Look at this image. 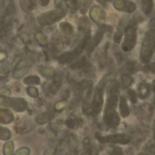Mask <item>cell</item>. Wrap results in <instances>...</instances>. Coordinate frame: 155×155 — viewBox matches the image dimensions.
<instances>
[{
	"label": "cell",
	"mask_w": 155,
	"mask_h": 155,
	"mask_svg": "<svg viewBox=\"0 0 155 155\" xmlns=\"http://www.w3.org/2000/svg\"><path fill=\"white\" fill-rule=\"evenodd\" d=\"M59 29L63 34H65L67 36H70L74 32V28H73L72 25L68 22H61L59 25Z\"/></svg>",
	"instance_id": "2e32d148"
},
{
	"label": "cell",
	"mask_w": 155,
	"mask_h": 155,
	"mask_svg": "<svg viewBox=\"0 0 155 155\" xmlns=\"http://www.w3.org/2000/svg\"><path fill=\"white\" fill-rule=\"evenodd\" d=\"M128 97H129V100L131 101V103H135L137 101V96H136V92L132 90H130L128 91Z\"/></svg>",
	"instance_id": "83f0119b"
},
{
	"label": "cell",
	"mask_w": 155,
	"mask_h": 155,
	"mask_svg": "<svg viewBox=\"0 0 155 155\" xmlns=\"http://www.w3.org/2000/svg\"><path fill=\"white\" fill-rule=\"evenodd\" d=\"M113 7L115 8V9H117L118 11L120 12H126V13H133L134 11H136V5L131 2V1H114L113 2Z\"/></svg>",
	"instance_id": "9c48e42d"
},
{
	"label": "cell",
	"mask_w": 155,
	"mask_h": 155,
	"mask_svg": "<svg viewBox=\"0 0 155 155\" xmlns=\"http://www.w3.org/2000/svg\"><path fill=\"white\" fill-rule=\"evenodd\" d=\"M132 82L131 78L128 75H123L121 77V84L123 85L124 88H127L130 85V83Z\"/></svg>",
	"instance_id": "d4e9b609"
},
{
	"label": "cell",
	"mask_w": 155,
	"mask_h": 155,
	"mask_svg": "<svg viewBox=\"0 0 155 155\" xmlns=\"http://www.w3.org/2000/svg\"><path fill=\"white\" fill-rule=\"evenodd\" d=\"M111 73L106 74L102 79L100 81V82L97 84L95 90H94V94L92 98V102H91V109H92V113L94 115H98L101 113V111L103 109V103H104V92L106 86L108 82L111 79Z\"/></svg>",
	"instance_id": "3957f363"
},
{
	"label": "cell",
	"mask_w": 155,
	"mask_h": 155,
	"mask_svg": "<svg viewBox=\"0 0 155 155\" xmlns=\"http://www.w3.org/2000/svg\"><path fill=\"white\" fill-rule=\"evenodd\" d=\"M81 155H92V150L90 146V142L84 144V147H83V150H82V152Z\"/></svg>",
	"instance_id": "4316f807"
},
{
	"label": "cell",
	"mask_w": 155,
	"mask_h": 155,
	"mask_svg": "<svg viewBox=\"0 0 155 155\" xmlns=\"http://www.w3.org/2000/svg\"><path fill=\"white\" fill-rule=\"evenodd\" d=\"M14 119H15V117L9 110H8L6 108L0 109V125L9 124L14 120Z\"/></svg>",
	"instance_id": "4fadbf2b"
},
{
	"label": "cell",
	"mask_w": 155,
	"mask_h": 155,
	"mask_svg": "<svg viewBox=\"0 0 155 155\" xmlns=\"http://www.w3.org/2000/svg\"><path fill=\"white\" fill-rule=\"evenodd\" d=\"M30 150L28 147H21L14 152V155H29Z\"/></svg>",
	"instance_id": "484cf974"
},
{
	"label": "cell",
	"mask_w": 155,
	"mask_h": 155,
	"mask_svg": "<svg viewBox=\"0 0 155 155\" xmlns=\"http://www.w3.org/2000/svg\"><path fill=\"white\" fill-rule=\"evenodd\" d=\"M23 83L25 85H38L40 84V79L39 77L36 76V75H31V76H28L23 80Z\"/></svg>",
	"instance_id": "e0dca14e"
},
{
	"label": "cell",
	"mask_w": 155,
	"mask_h": 155,
	"mask_svg": "<svg viewBox=\"0 0 155 155\" xmlns=\"http://www.w3.org/2000/svg\"><path fill=\"white\" fill-rule=\"evenodd\" d=\"M39 72L41 73V75L45 77H51L55 74V69L50 67H43V68H40Z\"/></svg>",
	"instance_id": "7402d4cb"
},
{
	"label": "cell",
	"mask_w": 155,
	"mask_h": 155,
	"mask_svg": "<svg viewBox=\"0 0 155 155\" xmlns=\"http://www.w3.org/2000/svg\"><path fill=\"white\" fill-rule=\"evenodd\" d=\"M119 109H120V117L127 118L130 115V108L128 105V101L125 96H120L119 99Z\"/></svg>",
	"instance_id": "7c38bea8"
},
{
	"label": "cell",
	"mask_w": 155,
	"mask_h": 155,
	"mask_svg": "<svg viewBox=\"0 0 155 155\" xmlns=\"http://www.w3.org/2000/svg\"><path fill=\"white\" fill-rule=\"evenodd\" d=\"M138 93H139V96L140 99H142V100L146 99L150 94V85L149 83H145V82L141 83L139 86Z\"/></svg>",
	"instance_id": "5bb4252c"
},
{
	"label": "cell",
	"mask_w": 155,
	"mask_h": 155,
	"mask_svg": "<svg viewBox=\"0 0 155 155\" xmlns=\"http://www.w3.org/2000/svg\"><path fill=\"white\" fill-rule=\"evenodd\" d=\"M56 154V148L55 147H50L48 148L46 152L44 153V155H55Z\"/></svg>",
	"instance_id": "f1b7e54d"
},
{
	"label": "cell",
	"mask_w": 155,
	"mask_h": 155,
	"mask_svg": "<svg viewBox=\"0 0 155 155\" xmlns=\"http://www.w3.org/2000/svg\"><path fill=\"white\" fill-rule=\"evenodd\" d=\"M98 139L99 140L102 142H106V143H120V144H127L130 140V137L123 133L110 134V135L100 137Z\"/></svg>",
	"instance_id": "ba28073f"
},
{
	"label": "cell",
	"mask_w": 155,
	"mask_h": 155,
	"mask_svg": "<svg viewBox=\"0 0 155 155\" xmlns=\"http://www.w3.org/2000/svg\"><path fill=\"white\" fill-rule=\"evenodd\" d=\"M1 104L18 112H23L28 108L27 101L22 98H5L1 101Z\"/></svg>",
	"instance_id": "52a82bcc"
},
{
	"label": "cell",
	"mask_w": 155,
	"mask_h": 155,
	"mask_svg": "<svg viewBox=\"0 0 155 155\" xmlns=\"http://www.w3.org/2000/svg\"><path fill=\"white\" fill-rule=\"evenodd\" d=\"M27 91H28V94L32 97V98H37L39 94L38 92V90L36 88V87H33V86H30L27 89Z\"/></svg>",
	"instance_id": "cb8c5ba5"
},
{
	"label": "cell",
	"mask_w": 155,
	"mask_h": 155,
	"mask_svg": "<svg viewBox=\"0 0 155 155\" xmlns=\"http://www.w3.org/2000/svg\"><path fill=\"white\" fill-rule=\"evenodd\" d=\"M104 31H105V28L103 26H101L96 32L95 36L90 39L88 45H87V48H88V53H91L93 51V49L100 44V42L101 41L103 36H104Z\"/></svg>",
	"instance_id": "30bf717a"
},
{
	"label": "cell",
	"mask_w": 155,
	"mask_h": 155,
	"mask_svg": "<svg viewBox=\"0 0 155 155\" xmlns=\"http://www.w3.org/2000/svg\"><path fill=\"white\" fill-rule=\"evenodd\" d=\"M155 53V28L151 27L147 30L142 39L140 49V61L142 64H149Z\"/></svg>",
	"instance_id": "7a4b0ae2"
},
{
	"label": "cell",
	"mask_w": 155,
	"mask_h": 155,
	"mask_svg": "<svg viewBox=\"0 0 155 155\" xmlns=\"http://www.w3.org/2000/svg\"><path fill=\"white\" fill-rule=\"evenodd\" d=\"M94 155H99V154H98V151H96V152L94 153Z\"/></svg>",
	"instance_id": "836d02e7"
},
{
	"label": "cell",
	"mask_w": 155,
	"mask_h": 155,
	"mask_svg": "<svg viewBox=\"0 0 155 155\" xmlns=\"http://www.w3.org/2000/svg\"><path fill=\"white\" fill-rule=\"evenodd\" d=\"M153 3H154L153 1H143V2H141L142 11L146 16H149L151 13V11L153 9V6H154Z\"/></svg>",
	"instance_id": "d6986e66"
},
{
	"label": "cell",
	"mask_w": 155,
	"mask_h": 155,
	"mask_svg": "<svg viewBox=\"0 0 155 155\" xmlns=\"http://www.w3.org/2000/svg\"><path fill=\"white\" fill-rule=\"evenodd\" d=\"M69 3H71V5H68V6L71 8H77L79 7V4H77L78 3L77 1H69Z\"/></svg>",
	"instance_id": "f546056e"
},
{
	"label": "cell",
	"mask_w": 155,
	"mask_h": 155,
	"mask_svg": "<svg viewBox=\"0 0 155 155\" xmlns=\"http://www.w3.org/2000/svg\"><path fill=\"white\" fill-rule=\"evenodd\" d=\"M150 89H151V91L155 93V80L152 81V83H151V85H150Z\"/></svg>",
	"instance_id": "4dcf8cb0"
},
{
	"label": "cell",
	"mask_w": 155,
	"mask_h": 155,
	"mask_svg": "<svg viewBox=\"0 0 155 155\" xmlns=\"http://www.w3.org/2000/svg\"><path fill=\"white\" fill-rule=\"evenodd\" d=\"M124 38L121 48L125 52L131 51L137 44V28L135 24H129L124 30Z\"/></svg>",
	"instance_id": "8992f818"
},
{
	"label": "cell",
	"mask_w": 155,
	"mask_h": 155,
	"mask_svg": "<svg viewBox=\"0 0 155 155\" xmlns=\"http://www.w3.org/2000/svg\"><path fill=\"white\" fill-rule=\"evenodd\" d=\"M139 155H149V153H147L146 151H142V152H140Z\"/></svg>",
	"instance_id": "d6a6232c"
},
{
	"label": "cell",
	"mask_w": 155,
	"mask_h": 155,
	"mask_svg": "<svg viewBox=\"0 0 155 155\" xmlns=\"http://www.w3.org/2000/svg\"><path fill=\"white\" fill-rule=\"evenodd\" d=\"M4 155H14V142L8 140L5 143L3 148Z\"/></svg>",
	"instance_id": "ffe728a7"
},
{
	"label": "cell",
	"mask_w": 155,
	"mask_h": 155,
	"mask_svg": "<svg viewBox=\"0 0 155 155\" xmlns=\"http://www.w3.org/2000/svg\"><path fill=\"white\" fill-rule=\"evenodd\" d=\"M66 11L64 9H54V10H48L47 12H44L40 14L38 17V22L40 26L46 27L53 25L58 21H60L62 18L66 16Z\"/></svg>",
	"instance_id": "5b68a950"
},
{
	"label": "cell",
	"mask_w": 155,
	"mask_h": 155,
	"mask_svg": "<svg viewBox=\"0 0 155 155\" xmlns=\"http://www.w3.org/2000/svg\"><path fill=\"white\" fill-rule=\"evenodd\" d=\"M90 39H91V34H90V31H89V32H86V34L84 35L83 38L81 40V42L79 44L77 45L75 49L70 50L68 52H66V53L62 54L58 58V62L61 63V64L71 63L76 58H78L82 53V51L84 50L85 48H87V45H88Z\"/></svg>",
	"instance_id": "277c9868"
},
{
	"label": "cell",
	"mask_w": 155,
	"mask_h": 155,
	"mask_svg": "<svg viewBox=\"0 0 155 155\" xmlns=\"http://www.w3.org/2000/svg\"><path fill=\"white\" fill-rule=\"evenodd\" d=\"M91 18L96 23H103L106 19V12L99 6H94L90 11Z\"/></svg>",
	"instance_id": "8fae6325"
},
{
	"label": "cell",
	"mask_w": 155,
	"mask_h": 155,
	"mask_svg": "<svg viewBox=\"0 0 155 155\" xmlns=\"http://www.w3.org/2000/svg\"><path fill=\"white\" fill-rule=\"evenodd\" d=\"M125 25H124V22L123 21H120V24H119V27L117 28V31L114 35V42L117 43V44H120L121 42V39H122V37H123V34H124V30H125Z\"/></svg>",
	"instance_id": "9a60e30c"
},
{
	"label": "cell",
	"mask_w": 155,
	"mask_h": 155,
	"mask_svg": "<svg viewBox=\"0 0 155 155\" xmlns=\"http://www.w3.org/2000/svg\"><path fill=\"white\" fill-rule=\"evenodd\" d=\"M11 137H12L11 130L5 126L0 125V140L8 141L11 139Z\"/></svg>",
	"instance_id": "ac0fdd59"
},
{
	"label": "cell",
	"mask_w": 155,
	"mask_h": 155,
	"mask_svg": "<svg viewBox=\"0 0 155 155\" xmlns=\"http://www.w3.org/2000/svg\"><path fill=\"white\" fill-rule=\"evenodd\" d=\"M119 105V85L112 84L107 91V101L104 108L103 120L107 127L115 129L120 125V117L117 112Z\"/></svg>",
	"instance_id": "6da1fadb"
},
{
	"label": "cell",
	"mask_w": 155,
	"mask_h": 155,
	"mask_svg": "<svg viewBox=\"0 0 155 155\" xmlns=\"http://www.w3.org/2000/svg\"><path fill=\"white\" fill-rule=\"evenodd\" d=\"M152 131H153V138L155 140V119L153 120V124H152Z\"/></svg>",
	"instance_id": "1f68e13d"
},
{
	"label": "cell",
	"mask_w": 155,
	"mask_h": 155,
	"mask_svg": "<svg viewBox=\"0 0 155 155\" xmlns=\"http://www.w3.org/2000/svg\"><path fill=\"white\" fill-rule=\"evenodd\" d=\"M35 120H36V122L38 124L42 125V124H45L46 122H48L49 120V115L48 113H45L44 112V113H41V114L38 115L35 118Z\"/></svg>",
	"instance_id": "44dd1931"
},
{
	"label": "cell",
	"mask_w": 155,
	"mask_h": 155,
	"mask_svg": "<svg viewBox=\"0 0 155 155\" xmlns=\"http://www.w3.org/2000/svg\"><path fill=\"white\" fill-rule=\"evenodd\" d=\"M37 41L40 44V45H46L48 43V38L45 34L39 32V33H37L36 36H35Z\"/></svg>",
	"instance_id": "603a6c76"
}]
</instances>
